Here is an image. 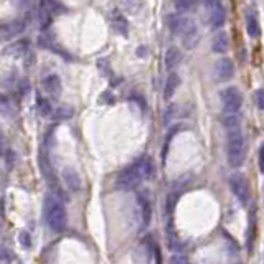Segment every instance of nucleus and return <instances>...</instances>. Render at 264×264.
Returning a JSON list of instances; mask_svg holds the SVG:
<instances>
[{"mask_svg": "<svg viewBox=\"0 0 264 264\" xmlns=\"http://www.w3.org/2000/svg\"><path fill=\"white\" fill-rule=\"evenodd\" d=\"M154 175V162L149 156H142L127 165L117 174L116 188L117 190H134L141 185L144 180L150 178Z\"/></svg>", "mask_w": 264, "mask_h": 264, "instance_id": "1", "label": "nucleus"}, {"mask_svg": "<svg viewBox=\"0 0 264 264\" xmlns=\"http://www.w3.org/2000/svg\"><path fill=\"white\" fill-rule=\"evenodd\" d=\"M180 61H182V52H180L178 48L172 47L167 50V53H165V68L167 70H174Z\"/></svg>", "mask_w": 264, "mask_h": 264, "instance_id": "19", "label": "nucleus"}, {"mask_svg": "<svg viewBox=\"0 0 264 264\" xmlns=\"http://www.w3.org/2000/svg\"><path fill=\"white\" fill-rule=\"evenodd\" d=\"M254 103H256L258 109H264V89L254 91Z\"/></svg>", "mask_w": 264, "mask_h": 264, "instance_id": "29", "label": "nucleus"}, {"mask_svg": "<svg viewBox=\"0 0 264 264\" xmlns=\"http://www.w3.org/2000/svg\"><path fill=\"white\" fill-rule=\"evenodd\" d=\"M223 125L226 129H236L241 127V117L240 114H225L223 116Z\"/></svg>", "mask_w": 264, "mask_h": 264, "instance_id": "23", "label": "nucleus"}, {"mask_svg": "<svg viewBox=\"0 0 264 264\" xmlns=\"http://www.w3.org/2000/svg\"><path fill=\"white\" fill-rule=\"evenodd\" d=\"M205 20L211 28H221L226 22L225 5L218 0H208L205 2Z\"/></svg>", "mask_w": 264, "mask_h": 264, "instance_id": "5", "label": "nucleus"}, {"mask_svg": "<svg viewBox=\"0 0 264 264\" xmlns=\"http://www.w3.org/2000/svg\"><path fill=\"white\" fill-rule=\"evenodd\" d=\"M229 188H231L233 195L236 196V200L240 202L243 207L249 203L251 200V188H249V182L241 172H234L229 177Z\"/></svg>", "mask_w": 264, "mask_h": 264, "instance_id": "4", "label": "nucleus"}, {"mask_svg": "<svg viewBox=\"0 0 264 264\" xmlns=\"http://www.w3.org/2000/svg\"><path fill=\"white\" fill-rule=\"evenodd\" d=\"M74 114V109L73 107H70V106H66V104H60L56 109H53V117L54 119H58V121H65V119H71Z\"/></svg>", "mask_w": 264, "mask_h": 264, "instance_id": "21", "label": "nucleus"}, {"mask_svg": "<svg viewBox=\"0 0 264 264\" xmlns=\"http://www.w3.org/2000/svg\"><path fill=\"white\" fill-rule=\"evenodd\" d=\"M38 107H40V112L43 116H52L53 114L52 104H50L47 99H40V101H38Z\"/></svg>", "mask_w": 264, "mask_h": 264, "instance_id": "27", "label": "nucleus"}, {"mask_svg": "<svg viewBox=\"0 0 264 264\" xmlns=\"http://www.w3.org/2000/svg\"><path fill=\"white\" fill-rule=\"evenodd\" d=\"M175 10L178 14H185V12H192L196 7V2H192V0H180V2H175Z\"/></svg>", "mask_w": 264, "mask_h": 264, "instance_id": "25", "label": "nucleus"}, {"mask_svg": "<svg viewBox=\"0 0 264 264\" xmlns=\"http://www.w3.org/2000/svg\"><path fill=\"white\" fill-rule=\"evenodd\" d=\"M198 41H200V32H198V27L194 23L190 30L183 35V45H185L187 48H194V47H196Z\"/></svg>", "mask_w": 264, "mask_h": 264, "instance_id": "20", "label": "nucleus"}, {"mask_svg": "<svg viewBox=\"0 0 264 264\" xmlns=\"http://www.w3.org/2000/svg\"><path fill=\"white\" fill-rule=\"evenodd\" d=\"M43 215L47 220V225L50 229L54 233H63L68 225V218H66V210L56 196L48 195L43 202Z\"/></svg>", "mask_w": 264, "mask_h": 264, "instance_id": "3", "label": "nucleus"}, {"mask_svg": "<svg viewBox=\"0 0 264 264\" xmlns=\"http://www.w3.org/2000/svg\"><path fill=\"white\" fill-rule=\"evenodd\" d=\"M178 86H180V76L177 73H170L169 76H167L165 88H163V99L169 101L172 96L175 94V91H177Z\"/></svg>", "mask_w": 264, "mask_h": 264, "instance_id": "17", "label": "nucleus"}, {"mask_svg": "<svg viewBox=\"0 0 264 264\" xmlns=\"http://www.w3.org/2000/svg\"><path fill=\"white\" fill-rule=\"evenodd\" d=\"M221 103H223L225 114H238L243 106V94L238 88L229 86L221 91Z\"/></svg>", "mask_w": 264, "mask_h": 264, "instance_id": "6", "label": "nucleus"}, {"mask_svg": "<svg viewBox=\"0 0 264 264\" xmlns=\"http://www.w3.org/2000/svg\"><path fill=\"white\" fill-rule=\"evenodd\" d=\"M2 152H3V139L2 136H0V156H2Z\"/></svg>", "mask_w": 264, "mask_h": 264, "instance_id": "32", "label": "nucleus"}, {"mask_svg": "<svg viewBox=\"0 0 264 264\" xmlns=\"http://www.w3.org/2000/svg\"><path fill=\"white\" fill-rule=\"evenodd\" d=\"M167 25H169L172 33L183 36L192 28L194 22H192L190 18H187L185 15H182V14H174V15H169V18H167Z\"/></svg>", "mask_w": 264, "mask_h": 264, "instance_id": "8", "label": "nucleus"}, {"mask_svg": "<svg viewBox=\"0 0 264 264\" xmlns=\"http://www.w3.org/2000/svg\"><path fill=\"white\" fill-rule=\"evenodd\" d=\"M23 30H25V20H22V18L7 20V22L0 23V36L5 40L15 38L17 35L23 33Z\"/></svg>", "mask_w": 264, "mask_h": 264, "instance_id": "9", "label": "nucleus"}, {"mask_svg": "<svg viewBox=\"0 0 264 264\" xmlns=\"http://www.w3.org/2000/svg\"><path fill=\"white\" fill-rule=\"evenodd\" d=\"M111 22H112V27H114V30L117 33H121V35H127L129 33V23H127V18L121 14L119 10H112L111 14Z\"/></svg>", "mask_w": 264, "mask_h": 264, "instance_id": "15", "label": "nucleus"}, {"mask_svg": "<svg viewBox=\"0 0 264 264\" xmlns=\"http://www.w3.org/2000/svg\"><path fill=\"white\" fill-rule=\"evenodd\" d=\"M61 178H63V182H65V185L68 187L70 192H79V190H81V187H83L81 177L78 175L76 170H73V169H63Z\"/></svg>", "mask_w": 264, "mask_h": 264, "instance_id": "11", "label": "nucleus"}, {"mask_svg": "<svg viewBox=\"0 0 264 264\" xmlns=\"http://www.w3.org/2000/svg\"><path fill=\"white\" fill-rule=\"evenodd\" d=\"M228 47H229V38H228V33L225 32H220L213 36L211 40V50L215 53H226L228 52Z\"/></svg>", "mask_w": 264, "mask_h": 264, "instance_id": "16", "label": "nucleus"}, {"mask_svg": "<svg viewBox=\"0 0 264 264\" xmlns=\"http://www.w3.org/2000/svg\"><path fill=\"white\" fill-rule=\"evenodd\" d=\"M38 20H40V27L43 28V30H47L50 27V23H52L53 20V15L50 14V10L47 7L43 5V2L40 3V10H38Z\"/></svg>", "mask_w": 264, "mask_h": 264, "instance_id": "22", "label": "nucleus"}, {"mask_svg": "<svg viewBox=\"0 0 264 264\" xmlns=\"http://www.w3.org/2000/svg\"><path fill=\"white\" fill-rule=\"evenodd\" d=\"M43 5L48 8L52 15H60V14H66L68 8L63 5L61 2H43Z\"/></svg>", "mask_w": 264, "mask_h": 264, "instance_id": "24", "label": "nucleus"}, {"mask_svg": "<svg viewBox=\"0 0 264 264\" xmlns=\"http://www.w3.org/2000/svg\"><path fill=\"white\" fill-rule=\"evenodd\" d=\"M169 264H190V259H188L185 254H174L170 258V263Z\"/></svg>", "mask_w": 264, "mask_h": 264, "instance_id": "28", "label": "nucleus"}, {"mask_svg": "<svg viewBox=\"0 0 264 264\" xmlns=\"http://www.w3.org/2000/svg\"><path fill=\"white\" fill-rule=\"evenodd\" d=\"M258 167H259V172L264 174V144L258 150Z\"/></svg>", "mask_w": 264, "mask_h": 264, "instance_id": "30", "label": "nucleus"}, {"mask_svg": "<svg viewBox=\"0 0 264 264\" xmlns=\"http://www.w3.org/2000/svg\"><path fill=\"white\" fill-rule=\"evenodd\" d=\"M245 28L251 38H258V36L261 35L259 17L256 14V10H253V8H248V10L245 12Z\"/></svg>", "mask_w": 264, "mask_h": 264, "instance_id": "10", "label": "nucleus"}, {"mask_svg": "<svg viewBox=\"0 0 264 264\" xmlns=\"http://www.w3.org/2000/svg\"><path fill=\"white\" fill-rule=\"evenodd\" d=\"M41 85H43V89L47 91L48 94L54 96V98H58V96L61 94L63 85H61V79L58 74H48V76H45L43 81H41Z\"/></svg>", "mask_w": 264, "mask_h": 264, "instance_id": "13", "label": "nucleus"}, {"mask_svg": "<svg viewBox=\"0 0 264 264\" xmlns=\"http://www.w3.org/2000/svg\"><path fill=\"white\" fill-rule=\"evenodd\" d=\"M213 74L215 79L220 83L229 81L234 76V63L229 58H220L215 63V68H213Z\"/></svg>", "mask_w": 264, "mask_h": 264, "instance_id": "7", "label": "nucleus"}, {"mask_svg": "<svg viewBox=\"0 0 264 264\" xmlns=\"http://www.w3.org/2000/svg\"><path fill=\"white\" fill-rule=\"evenodd\" d=\"M18 243L22 245V248L30 249L32 248V236H30V233L25 231V229H22V231L18 233Z\"/></svg>", "mask_w": 264, "mask_h": 264, "instance_id": "26", "label": "nucleus"}, {"mask_svg": "<svg viewBox=\"0 0 264 264\" xmlns=\"http://www.w3.org/2000/svg\"><path fill=\"white\" fill-rule=\"evenodd\" d=\"M137 203L141 208V218H142V226H147L150 223V216H152V205L145 192H141L137 195Z\"/></svg>", "mask_w": 264, "mask_h": 264, "instance_id": "12", "label": "nucleus"}, {"mask_svg": "<svg viewBox=\"0 0 264 264\" xmlns=\"http://www.w3.org/2000/svg\"><path fill=\"white\" fill-rule=\"evenodd\" d=\"M254 241H256V215H254V211H251L249 225H248V229H246V248H248L249 253L253 251Z\"/></svg>", "mask_w": 264, "mask_h": 264, "instance_id": "18", "label": "nucleus"}, {"mask_svg": "<svg viewBox=\"0 0 264 264\" xmlns=\"http://www.w3.org/2000/svg\"><path fill=\"white\" fill-rule=\"evenodd\" d=\"M20 91H22V94L30 91V83H28L27 79H22V83H20Z\"/></svg>", "mask_w": 264, "mask_h": 264, "instance_id": "31", "label": "nucleus"}, {"mask_svg": "<svg viewBox=\"0 0 264 264\" xmlns=\"http://www.w3.org/2000/svg\"><path fill=\"white\" fill-rule=\"evenodd\" d=\"M28 47H30V41L27 38H18L3 50V54H7V56H22L25 52H28Z\"/></svg>", "mask_w": 264, "mask_h": 264, "instance_id": "14", "label": "nucleus"}, {"mask_svg": "<svg viewBox=\"0 0 264 264\" xmlns=\"http://www.w3.org/2000/svg\"><path fill=\"white\" fill-rule=\"evenodd\" d=\"M246 139L241 127L229 129L226 134V157L231 169H240L246 160Z\"/></svg>", "mask_w": 264, "mask_h": 264, "instance_id": "2", "label": "nucleus"}]
</instances>
